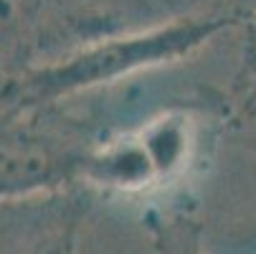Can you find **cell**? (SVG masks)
<instances>
[{"label":"cell","mask_w":256,"mask_h":254,"mask_svg":"<svg viewBox=\"0 0 256 254\" xmlns=\"http://www.w3.org/2000/svg\"><path fill=\"white\" fill-rule=\"evenodd\" d=\"M238 23L244 21L228 13H186L144 28L104 36L10 71L0 82V94L23 107L64 104L137 71L188 59L218 33Z\"/></svg>","instance_id":"6da1fadb"},{"label":"cell","mask_w":256,"mask_h":254,"mask_svg":"<svg viewBox=\"0 0 256 254\" xmlns=\"http://www.w3.org/2000/svg\"><path fill=\"white\" fill-rule=\"evenodd\" d=\"M251 92H256V11L246 16L244 21V46H241V64L238 74L231 89V107L246 99Z\"/></svg>","instance_id":"7a4b0ae2"},{"label":"cell","mask_w":256,"mask_h":254,"mask_svg":"<svg viewBox=\"0 0 256 254\" xmlns=\"http://www.w3.org/2000/svg\"><path fill=\"white\" fill-rule=\"evenodd\" d=\"M172 16L186 13H228L246 21V11L241 0H165Z\"/></svg>","instance_id":"3957f363"},{"label":"cell","mask_w":256,"mask_h":254,"mask_svg":"<svg viewBox=\"0 0 256 254\" xmlns=\"http://www.w3.org/2000/svg\"><path fill=\"white\" fill-rule=\"evenodd\" d=\"M228 125H234L244 135V140L256 150V92L231 107Z\"/></svg>","instance_id":"277c9868"},{"label":"cell","mask_w":256,"mask_h":254,"mask_svg":"<svg viewBox=\"0 0 256 254\" xmlns=\"http://www.w3.org/2000/svg\"><path fill=\"white\" fill-rule=\"evenodd\" d=\"M6 74H8V69H6V64H3V59H0V82L6 79Z\"/></svg>","instance_id":"5b68a950"}]
</instances>
